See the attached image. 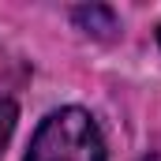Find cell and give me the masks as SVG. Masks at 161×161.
I'll return each instance as SVG.
<instances>
[{"label": "cell", "mask_w": 161, "mask_h": 161, "mask_svg": "<svg viewBox=\"0 0 161 161\" xmlns=\"http://www.w3.org/2000/svg\"><path fill=\"white\" fill-rule=\"evenodd\" d=\"M26 161H105L101 127L86 109H56L38 124Z\"/></svg>", "instance_id": "obj_1"}, {"label": "cell", "mask_w": 161, "mask_h": 161, "mask_svg": "<svg viewBox=\"0 0 161 161\" xmlns=\"http://www.w3.org/2000/svg\"><path fill=\"white\" fill-rule=\"evenodd\" d=\"M15 116H19V109H15V101L0 94V146L8 142V135H11V127H15Z\"/></svg>", "instance_id": "obj_3"}, {"label": "cell", "mask_w": 161, "mask_h": 161, "mask_svg": "<svg viewBox=\"0 0 161 161\" xmlns=\"http://www.w3.org/2000/svg\"><path fill=\"white\" fill-rule=\"evenodd\" d=\"M158 41H161V26H158Z\"/></svg>", "instance_id": "obj_5"}, {"label": "cell", "mask_w": 161, "mask_h": 161, "mask_svg": "<svg viewBox=\"0 0 161 161\" xmlns=\"http://www.w3.org/2000/svg\"><path fill=\"white\" fill-rule=\"evenodd\" d=\"M142 161H161V154H150V158H142Z\"/></svg>", "instance_id": "obj_4"}, {"label": "cell", "mask_w": 161, "mask_h": 161, "mask_svg": "<svg viewBox=\"0 0 161 161\" xmlns=\"http://www.w3.org/2000/svg\"><path fill=\"white\" fill-rule=\"evenodd\" d=\"M75 23L94 38H113L116 34V15L109 8H97V4L94 8H75Z\"/></svg>", "instance_id": "obj_2"}]
</instances>
